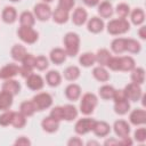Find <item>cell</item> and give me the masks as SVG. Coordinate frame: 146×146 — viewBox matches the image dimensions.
<instances>
[{"label": "cell", "instance_id": "cell-18", "mask_svg": "<svg viewBox=\"0 0 146 146\" xmlns=\"http://www.w3.org/2000/svg\"><path fill=\"white\" fill-rule=\"evenodd\" d=\"M42 124V128L43 130H46L47 132H55L57 129H58V121L55 120L54 117L51 116H48V117H44L41 122Z\"/></svg>", "mask_w": 146, "mask_h": 146}, {"label": "cell", "instance_id": "cell-10", "mask_svg": "<svg viewBox=\"0 0 146 146\" xmlns=\"http://www.w3.org/2000/svg\"><path fill=\"white\" fill-rule=\"evenodd\" d=\"M114 131L121 138L127 137L129 135V132H130V125L124 120L115 121V123H114Z\"/></svg>", "mask_w": 146, "mask_h": 146}, {"label": "cell", "instance_id": "cell-6", "mask_svg": "<svg viewBox=\"0 0 146 146\" xmlns=\"http://www.w3.org/2000/svg\"><path fill=\"white\" fill-rule=\"evenodd\" d=\"M124 94H125L127 99L132 100V102H137L141 97V88L139 87V84L132 82L125 87Z\"/></svg>", "mask_w": 146, "mask_h": 146}, {"label": "cell", "instance_id": "cell-22", "mask_svg": "<svg viewBox=\"0 0 146 146\" xmlns=\"http://www.w3.org/2000/svg\"><path fill=\"white\" fill-rule=\"evenodd\" d=\"M27 55L26 52V49L22 46V44H15L13 48H11V56L14 59L16 60H23L24 57Z\"/></svg>", "mask_w": 146, "mask_h": 146}, {"label": "cell", "instance_id": "cell-4", "mask_svg": "<svg viewBox=\"0 0 146 146\" xmlns=\"http://www.w3.org/2000/svg\"><path fill=\"white\" fill-rule=\"evenodd\" d=\"M35 105V108L36 111H42V110H46L48 108L51 103H52V98L49 94L47 92H41V94H38L36 96L33 97V100H32Z\"/></svg>", "mask_w": 146, "mask_h": 146}, {"label": "cell", "instance_id": "cell-11", "mask_svg": "<svg viewBox=\"0 0 146 146\" xmlns=\"http://www.w3.org/2000/svg\"><path fill=\"white\" fill-rule=\"evenodd\" d=\"M130 122L135 125H140L146 122V112L144 110H133L130 114Z\"/></svg>", "mask_w": 146, "mask_h": 146}, {"label": "cell", "instance_id": "cell-34", "mask_svg": "<svg viewBox=\"0 0 146 146\" xmlns=\"http://www.w3.org/2000/svg\"><path fill=\"white\" fill-rule=\"evenodd\" d=\"M98 13L102 17H110L112 14H113V9H112V5L107 1H104L99 5L98 7Z\"/></svg>", "mask_w": 146, "mask_h": 146}, {"label": "cell", "instance_id": "cell-47", "mask_svg": "<svg viewBox=\"0 0 146 146\" xmlns=\"http://www.w3.org/2000/svg\"><path fill=\"white\" fill-rule=\"evenodd\" d=\"M22 63H23V65L33 68V67H35V57L32 56V55H30V54H27V55L24 57V59L22 60Z\"/></svg>", "mask_w": 146, "mask_h": 146}, {"label": "cell", "instance_id": "cell-8", "mask_svg": "<svg viewBox=\"0 0 146 146\" xmlns=\"http://www.w3.org/2000/svg\"><path fill=\"white\" fill-rule=\"evenodd\" d=\"M34 14H35L38 19L47 21L51 15V9L46 3H38L34 6Z\"/></svg>", "mask_w": 146, "mask_h": 146}, {"label": "cell", "instance_id": "cell-26", "mask_svg": "<svg viewBox=\"0 0 146 146\" xmlns=\"http://www.w3.org/2000/svg\"><path fill=\"white\" fill-rule=\"evenodd\" d=\"M92 74L94 76L100 81V82H106L108 79H110V74L107 73V71L103 67V66H98V67H95L94 71H92Z\"/></svg>", "mask_w": 146, "mask_h": 146}, {"label": "cell", "instance_id": "cell-45", "mask_svg": "<svg viewBox=\"0 0 146 146\" xmlns=\"http://www.w3.org/2000/svg\"><path fill=\"white\" fill-rule=\"evenodd\" d=\"M74 3H75L74 0H59L58 7L62 8V9H64V10H66V11H70L73 8Z\"/></svg>", "mask_w": 146, "mask_h": 146}, {"label": "cell", "instance_id": "cell-29", "mask_svg": "<svg viewBox=\"0 0 146 146\" xmlns=\"http://www.w3.org/2000/svg\"><path fill=\"white\" fill-rule=\"evenodd\" d=\"M19 22L22 26H33L34 25V16L30 11H23L19 16Z\"/></svg>", "mask_w": 146, "mask_h": 146}, {"label": "cell", "instance_id": "cell-52", "mask_svg": "<svg viewBox=\"0 0 146 146\" xmlns=\"http://www.w3.org/2000/svg\"><path fill=\"white\" fill-rule=\"evenodd\" d=\"M68 146H81L82 145V140L78 137H74V138H71L68 140Z\"/></svg>", "mask_w": 146, "mask_h": 146}, {"label": "cell", "instance_id": "cell-50", "mask_svg": "<svg viewBox=\"0 0 146 146\" xmlns=\"http://www.w3.org/2000/svg\"><path fill=\"white\" fill-rule=\"evenodd\" d=\"M19 73L22 74V76L27 78L29 75H31V74H32V68H31V67H29V66L23 65L22 67H19Z\"/></svg>", "mask_w": 146, "mask_h": 146}, {"label": "cell", "instance_id": "cell-3", "mask_svg": "<svg viewBox=\"0 0 146 146\" xmlns=\"http://www.w3.org/2000/svg\"><path fill=\"white\" fill-rule=\"evenodd\" d=\"M97 105V97L94 95V94H86L83 95L82 99H81V103H80V110L83 114L88 115V114H91L94 112V108L96 107Z\"/></svg>", "mask_w": 146, "mask_h": 146}, {"label": "cell", "instance_id": "cell-14", "mask_svg": "<svg viewBox=\"0 0 146 146\" xmlns=\"http://www.w3.org/2000/svg\"><path fill=\"white\" fill-rule=\"evenodd\" d=\"M2 90H6L8 92H10L13 96L14 95H17L21 90V84L18 81L16 80H10V79H7V81L3 82L2 84Z\"/></svg>", "mask_w": 146, "mask_h": 146}, {"label": "cell", "instance_id": "cell-41", "mask_svg": "<svg viewBox=\"0 0 146 146\" xmlns=\"http://www.w3.org/2000/svg\"><path fill=\"white\" fill-rule=\"evenodd\" d=\"M129 11H130V8L127 3H120L116 7V14L119 15L120 18H125L129 15Z\"/></svg>", "mask_w": 146, "mask_h": 146}, {"label": "cell", "instance_id": "cell-12", "mask_svg": "<svg viewBox=\"0 0 146 146\" xmlns=\"http://www.w3.org/2000/svg\"><path fill=\"white\" fill-rule=\"evenodd\" d=\"M18 72H19V67L16 64H8L0 70V78L7 80V79L15 76Z\"/></svg>", "mask_w": 146, "mask_h": 146}, {"label": "cell", "instance_id": "cell-49", "mask_svg": "<svg viewBox=\"0 0 146 146\" xmlns=\"http://www.w3.org/2000/svg\"><path fill=\"white\" fill-rule=\"evenodd\" d=\"M113 99H114L115 102L127 99L125 94H124V90H115V91H114V95H113Z\"/></svg>", "mask_w": 146, "mask_h": 146}, {"label": "cell", "instance_id": "cell-53", "mask_svg": "<svg viewBox=\"0 0 146 146\" xmlns=\"http://www.w3.org/2000/svg\"><path fill=\"white\" fill-rule=\"evenodd\" d=\"M83 1H84V3H86L87 6L94 7V6H96V5L98 3V1H99V0H83Z\"/></svg>", "mask_w": 146, "mask_h": 146}, {"label": "cell", "instance_id": "cell-15", "mask_svg": "<svg viewBox=\"0 0 146 146\" xmlns=\"http://www.w3.org/2000/svg\"><path fill=\"white\" fill-rule=\"evenodd\" d=\"M13 104V95L6 90L0 91V110L7 111Z\"/></svg>", "mask_w": 146, "mask_h": 146}, {"label": "cell", "instance_id": "cell-39", "mask_svg": "<svg viewBox=\"0 0 146 146\" xmlns=\"http://www.w3.org/2000/svg\"><path fill=\"white\" fill-rule=\"evenodd\" d=\"M125 50L130 51V52H139L140 51V44L138 41L133 40V39H125Z\"/></svg>", "mask_w": 146, "mask_h": 146}, {"label": "cell", "instance_id": "cell-21", "mask_svg": "<svg viewBox=\"0 0 146 146\" xmlns=\"http://www.w3.org/2000/svg\"><path fill=\"white\" fill-rule=\"evenodd\" d=\"M78 111L73 105H65L63 106V120L72 121L76 117Z\"/></svg>", "mask_w": 146, "mask_h": 146}, {"label": "cell", "instance_id": "cell-48", "mask_svg": "<svg viewBox=\"0 0 146 146\" xmlns=\"http://www.w3.org/2000/svg\"><path fill=\"white\" fill-rule=\"evenodd\" d=\"M135 139H136L137 141H140V143L145 141V139H146V129H145V128H139V129H137V130L135 131Z\"/></svg>", "mask_w": 146, "mask_h": 146}, {"label": "cell", "instance_id": "cell-42", "mask_svg": "<svg viewBox=\"0 0 146 146\" xmlns=\"http://www.w3.org/2000/svg\"><path fill=\"white\" fill-rule=\"evenodd\" d=\"M35 67L40 71L48 67V59L44 56H38L35 58Z\"/></svg>", "mask_w": 146, "mask_h": 146}, {"label": "cell", "instance_id": "cell-30", "mask_svg": "<svg viewBox=\"0 0 146 146\" xmlns=\"http://www.w3.org/2000/svg\"><path fill=\"white\" fill-rule=\"evenodd\" d=\"M95 57H96V62L98 64H100V66H103V65H106L107 62L110 60L111 54L106 49H100L97 51V55H95Z\"/></svg>", "mask_w": 146, "mask_h": 146}, {"label": "cell", "instance_id": "cell-38", "mask_svg": "<svg viewBox=\"0 0 146 146\" xmlns=\"http://www.w3.org/2000/svg\"><path fill=\"white\" fill-rule=\"evenodd\" d=\"M79 60H80L81 65L88 67V66H91L96 62V57H95V55L92 52H84V54H82L80 56Z\"/></svg>", "mask_w": 146, "mask_h": 146}, {"label": "cell", "instance_id": "cell-27", "mask_svg": "<svg viewBox=\"0 0 146 146\" xmlns=\"http://www.w3.org/2000/svg\"><path fill=\"white\" fill-rule=\"evenodd\" d=\"M144 79H145V71H144V68L137 67V68H133L132 70L131 80H132L133 83L141 84V83H144Z\"/></svg>", "mask_w": 146, "mask_h": 146}, {"label": "cell", "instance_id": "cell-13", "mask_svg": "<svg viewBox=\"0 0 146 146\" xmlns=\"http://www.w3.org/2000/svg\"><path fill=\"white\" fill-rule=\"evenodd\" d=\"M110 130H111L110 125L104 121H95L94 127H92V131L95 132L96 136H99V137H104L108 135Z\"/></svg>", "mask_w": 146, "mask_h": 146}, {"label": "cell", "instance_id": "cell-9", "mask_svg": "<svg viewBox=\"0 0 146 146\" xmlns=\"http://www.w3.org/2000/svg\"><path fill=\"white\" fill-rule=\"evenodd\" d=\"M26 86L32 90H39L43 87V80L38 74H31L26 78Z\"/></svg>", "mask_w": 146, "mask_h": 146}, {"label": "cell", "instance_id": "cell-37", "mask_svg": "<svg viewBox=\"0 0 146 146\" xmlns=\"http://www.w3.org/2000/svg\"><path fill=\"white\" fill-rule=\"evenodd\" d=\"M144 18H145V14H144L143 9H140V8H136L131 13V22L135 25H140L144 22Z\"/></svg>", "mask_w": 146, "mask_h": 146}, {"label": "cell", "instance_id": "cell-5", "mask_svg": "<svg viewBox=\"0 0 146 146\" xmlns=\"http://www.w3.org/2000/svg\"><path fill=\"white\" fill-rule=\"evenodd\" d=\"M18 36L26 43H34L38 40V33L31 26H22L18 29Z\"/></svg>", "mask_w": 146, "mask_h": 146}, {"label": "cell", "instance_id": "cell-19", "mask_svg": "<svg viewBox=\"0 0 146 146\" xmlns=\"http://www.w3.org/2000/svg\"><path fill=\"white\" fill-rule=\"evenodd\" d=\"M72 21H73V23L75 25H82L87 21V11L81 7L76 8L74 10V13H73Z\"/></svg>", "mask_w": 146, "mask_h": 146}, {"label": "cell", "instance_id": "cell-24", "mask_svg": "<svg viewBox=\"0 0 146 146\" xmlns=\"http://www.w3.org/2000/svg\"><path fill=\"white\" fill-rule=\"evenodd\" d=\"M52 17H54V21H55L56 23L63 24V23H65V22L67 21V18H68V11H66V10H64V9H62V8H59V7H57L56 10L54 11Z\"/></svg>", "mask_w": 146, "mask_h": 146}, {"label": "cell", "instance_id": "cell-16", "mask_svg": "<svg viewBox=\"0 0 146 146\" xmlns=\"http://www.w3.org/2000/svg\"><path fill=\"white\" fill-rule=\"evenodd\" d=\"M50 59L54 64H62L66 59V51L60 48H55L50 52Z\"/></svg>", "mask_w": 146, "mask_h": 146}, {"label": "cell", "instance_id": "cell-20", "mask_svg": "<svg viewBox=\"0 0 146 146\" xmlns=\"http://www.w3.org/2000/svg\"><path fill=\"white\" fill-rule=\"evenodd\" d=\"M104 27V22L98 18V17H92L89 22H88V30L92 33H98L103 30Z\"/></svg>", "mask_w": 146, "mask_h": 146}, {"label": "cell", "instance_id": "cell-33", "mask_svg": "<svg viewBox=\"0 0 146 146\" xmlns=\"http://www.w3.org/2000/svg\"><path fill=\"white\" fill-rule=\"evenodd\" d=\"M112 50L115 52V54H121L125 50V39L123 38H117L115 40H113L112 44Z\"/></svg>", "mask_w": 146, "mask_h": 146}, {"label": "cell", "instance_id": "cell-2", "mask_svg": "<svg viewBox=\"0 0 146 146\" xmlns=\"http://www.w3.org/2000/svg\"><path fill=\"white\" fill-rule=\"evenodd\" d=\"M129 29H130V24L124 18L113 19L107 24V31H108V33H111L113 35L125 33Z\"/></svg>", "mask_w": 146, "mask_h": 146}, {"label": "cell", "instance_id": "cell-46", "mask_svg": "<svg viewBox=\"0 0 146 146\" xmlns=\"http://www.w3.org/2000/svg\"><path fill=\"white\" fill-rule=\"evenodd\" d=\"M50 116H51V117H54V119H55V120H57V121L63 120V107L57 106V107L52 108V110H51V112H50Z\"/></svg>", "mask_w": 146, "mask_h": 146}, {"label": "cell", "instance_id": "cell-35", "mask_svg": "<svg viewBox=\"0 0 146 146\" xmlns=\"http://www.w3.org/2000/svg\"><path fill=\"white\" fill-rule=\"evenodd\" d=\"M80 75V70L79 67L76 66H68L65 71H64V76L65 79L70 80V81H73L75 79H78Z\"/></svg>", "mask_w": 146, "mask_h": 146}, {"label": "cell", "instance_id": "cell-1", "mask_svg": "<svg viewBox=\"0 0 146 146\" xmlns=\"http://www.w3.org/2000/svg\"><path fill=\"white\" fill-rule=\"evenodd\" d=\"M64 44H65V51L68 56H75L79 51V44H80V38L76 33L70 32L64 36Z\"/></svg>", "mask_w": 146, "mask_h": 146}, {"label": "cell", "instance_id": "cell-32", "mask_svg": "<svg viewBox=\"0 0 146 146\" xmlns=\"http://www.w3.org/2000/svg\"><path fill=\"white\" fill-rule=\"evenodd\" d=\"M46 80H47L49 86L56 87V86H58L60 83V74L57 71H50V72L47 73Z\"/></svg>", "mask_w": 146, "mask_h": 146}, {"label": "cell", "instance_id": "cell-40", "mask_svg": "<svg viewBox=\"0 0 146 146\" xmlns=\"http://www.w3.org/2000/svg\"><path fill=\"white\" fill-rule=\"evenodd\" d=\"M114 91L115 89L112 87V86H103L100 89H99V95L103 99H111L113 98V95H114Z\"/></svg>", "mask_w": 146, "mask_h": 146}, {"label": "cell", "instance_id": "cell-28", "mask_svg": "<svg viewBox=\"0 0 146 146\" xmlns=\"http://www.w3.org/2000/svg\"><path fill=\"white\" fill-rule=\"evenodd\" d=\"M2 19L6 23H14L16 21V10L14 7H6L2 11Z\"/></svg>", "mask_w": 146, "mask_h": 146}, {"label": "cell", "instance_id": "cell-54", "mask_svg": "<svg viewBox=\"0 0 146 146\" xmlns=\"http://www.w3.org/2000/svg\"><path fill=\"white\" fill-rule=\"evenodd\" d=\"M139 36H140L141 39H145V38H146V27H145V26H141V27L139 29Z\"/></svg>", "mask_w": 146, "mask_h": 146}, {"label": "cell", "instance_id": "cell-17", "mask_svg": "<svg viewBox=\"0 0 146 146\" xmlns=\"http://www.w3.org/2000/svg\"><path fill=\"white\" fill-rule=\"evenodd\" d=\"M80 94H81V89L78 84L75 83H71L66 87L65 89V95L68 99L71 100H76L79 97H80Z\"/></svg>", "mask_w": 146, "mask_h": 146}, {"label": "cell", "instance_id": "cell-31", "mask_svg": "<svg viewBox=\"0 0 146 146\" xmlns=\"http://www.w3.org/2000/svg\"><path fill=\"white\" fill-rule=\"evenodd\" d=\"M36 111L35 108V105L33 102H23L21 104V113L24 114L25 116H31L34 112Z\"/></svg>", "mask_w": 146, "mask_h": 146}, {"label": "cell", "instance_id": "cell-25", "mask_svg": "<svg viewBox=\"0 0 146 146\" xmlns=\"http://www.w3.org/2000/svg\"><path fill=\"white\" fill-rule=\"evenodd\" d=\"M26 116L24 115V114H22L21 112L18 113V112H14V114H13V119H11V124L15 127V128H17V129H21V128H23L24 125H25V123H26V119H25Z\"/></svg>", "mask_w": 146, "mask_h": 146}, {"label": "cell", "instance_id": "cell-7", "mask_svg": "<svg viewBox=\"0 0 146 146\" xmlns=\"http://www.w3.org/2000/svg\"><path fill=\"white\" fill-rule=\"evenodd\" d=\"M95 120L89 119V117H84V119H80L76 124H75V131L79 135H84L87 132H89L90 130H92Z\"/></svg>", "mask_w": 146, "mask_h": 146}, {"label": "cell", "instance_id": "cell-44", "mask_svg": "<svg viewBox=\"0 0 146 146\" xmlns=\"http://www.w3.org/2000/svg\"><path fill=\"white\" fill-rule=\"evenodd\" d=\"M106 65H107L111 70H113V71L120 70V57H112V56H111V58H110V60L107 62Z\"/></svg>", "mask_w": 146, "mask_h": 146}, {"label": "cell", "instance_id": "cell-55", "mask_svg": "<svg viewBox=\"0 0 146 146\" xmlns=\"http://www.w3.org/2000/svg\"><path fill=\"white\" fill-rule=\"evenodd\" d=\"M88 145H98V143H96V141H89Z\"/></svg>", "mask_w": 146, "mask_h": 146}, {"label": "cell", "instance_id": "cell-56", "mask_svg": "<svg viewBox=\"0 0 146 146\" xmlns=\"http://www.w3.org/2000/svg\"><path fill=\"white\" fill-rule=\"evenodd\" d=\"M43 1H46V2H50V1H52V0H43Z\"/></svg>", "mask_w": 146, "mask_h": 146}, {"label": "cell", "instance_id": "cell-57", "mask_svg": "<svg viewBox=\"0 0 146 146\" xmlns=\"http://www.w3.org/2000/svg\"><path fill=\"white\" fill-rule=\"evenodd\" d=\"M10 1H14L15 2V1H18V0H10Z\"/></svg>", "mask_w": 146, "mask_h": 146}, {"label": "cell", "instance_id": "cell-23", "mask_svg": "<svg viewBox=\"0 0 146 146\" xmlns=\"http://www.w3.org/2000/svg\"><path fill=\"white\" fill-rule=\"evenodd\" d=\"M135 68V60L129 56L120 57V70L121 71H132Z\"/></svg>", "mask_w": 146, "mask_h": 146}, {"label": "cell", "instance_id": "cell-43", "mask_svg": "<svg viewBox=\"0 0 146 146\" xmlns=\"http://www.w3.org/2000/svg\"><path fill=\"white\" fill-rule=\"evenodd\" d=\"M13 114H14V112H10V111L9 112H5L3 114H1L0 115V124L3 125V127H6L9 123H11Z\"/></svg>", "mask_w": 146, "mask_h": 146}, {"label": "cell", "instance_id": "cell-36", "mask_svg": "<svg viewBox=\"0 0 146 146\" xmlns=\"http://www.w3.org/2000/svg\"><path fill=\"white\" fill-rule=\"evenodd\" d=\"M130 108V104L128 102V99H123V100H119L115 102L114 105V110L117 114H125Z\"/></svg>", "mask_w": 146, "mask_h": 146}, {"label": "cell", "instance_id": "cell-51", "mask_svg": "<svg viewBox=\"0 0 146 146\" xmlns=\"http://www.w3.org/2000/svg\"><path fill=\"white\" fill-rule=\"evenodd\" d=\"M31 143H30V140L27 139V138H25V137H21V138H18L16 141H15V145H18V146H27V145H30Z\"/></svg>", "mask_w": 146, "mask_h": 146}]
</instances>
